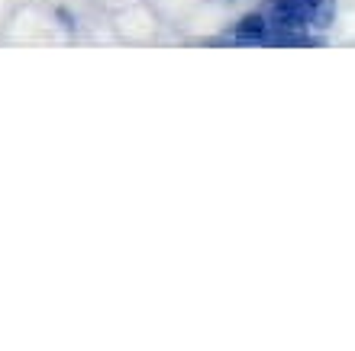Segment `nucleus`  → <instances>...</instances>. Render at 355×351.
I'll return each instance as SVG.
<instances>
[{"label": "nucleus", "mask_w": 355, "mask_h": 351, "mask_svg": "<svg viewBox=\"0 0 355 351\" xmlns=\"http://www.w3.org/2000/svg\"><path fill=\"white\" fill-rule=\"evenodd\" d=\"M336 19V0H320L317 13H313V29H329Z\"/></svg>", "instance_id": "2"}, {"label": "nucleus", "mask_w": 355, "mask_h": 351, "mask_svg": "<svg viewBox=\"0 0 355 351\" xmlns=\"http://www.w3.org/2000/svg\"><path fill=\"white\" fill-rule=\"evenodd\" d=\"M58 19H62V23H65V26H68V29H75V23H71V17H68L65 10H58Z\"/></svg>", "instance_id": "3"}, {"label": "nucleus", "mask_w": 355, "mask_h": 351, "mask_svg": "<svg viewBox=\"0 0 355 351\" xmlns=\"http://www.w3.org/2000/svg\"><path fill=\"white\" fill-rule=\"evenodd\" d=\"M265 36H268V17L265 13H245L233 26V39L236 42H245V46L265 42Z\"/></svg>", "instance_id": "1"}]
</instances>
